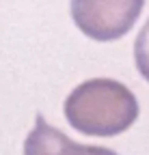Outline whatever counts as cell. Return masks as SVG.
Here are the masks:
<instances>
[{"mask_svg":"<svg viewBox=\"0 0 149 155\" xmlns=\"http://www.w3.org/2000/svg\"><path fill=\"white\" fill-rule=\"evenodd\" d=\"M145 0H71V17L82 35L115 41L134 28Z\"/></svg>","mask_w":149,"mask_h":155,"instance_id":"cell-2","label":"cell"},{"mask_svg":"<svg viewBox=\"0 0 149 155\" xmlns=\"http://www.w3.org/2000/svg\"><path fill=\"white\" fill-rule=\"evenodd\" d=\"M134 63L138 73L149 82V19L145 22V26L141 28L136 43H134Z\"/></svg>","mask_w":149,"mask_h":155,"instance_id":"cell-4","label":"cell"},{"mask_svg":"<svg viewBox=\"0 0 149 155\" xmlns=\"http://www.w3.org/2000/svg\"><path fill=\"white\" fill-rule=\"evenodd\" d=\"M24 155H89L86 144L73 142L61 129L46 123L41 114H37L35 129L24 140Z\"/></svg>","mask_w":149,"mask_h":155,"instance_id":"cell-3","label":"cell"},{"mask_svg":"<svg viewBox=\"0 0 149 155\" xmlns=\"http://www.w3.org/2000/svg\"><path fill=\"white\" fill-rule=\"evenodd\" d=\"M63 110L76 131L100 138L127 131L141 112L134 93L110 78H93L78 84L65 99Z\"/></svg>","mask_w":149,"mask_h":155,"instance_id":"cell-1","label":"cell"},{"mask_svg":"<svg viewBox=\"0 0 149 155\" xmlns=\"http://www.w3.org/2000/svg\"><path fill=\"white\" fill-rule=\"evenodd\" d=\"M86 153L89 155H117L115 151H110L106 147H93V144H86Z\"/></svg>","mask_w":149,"mask_h":155,"instance_id":"cell-5","label":"cell"}]
</instances>
